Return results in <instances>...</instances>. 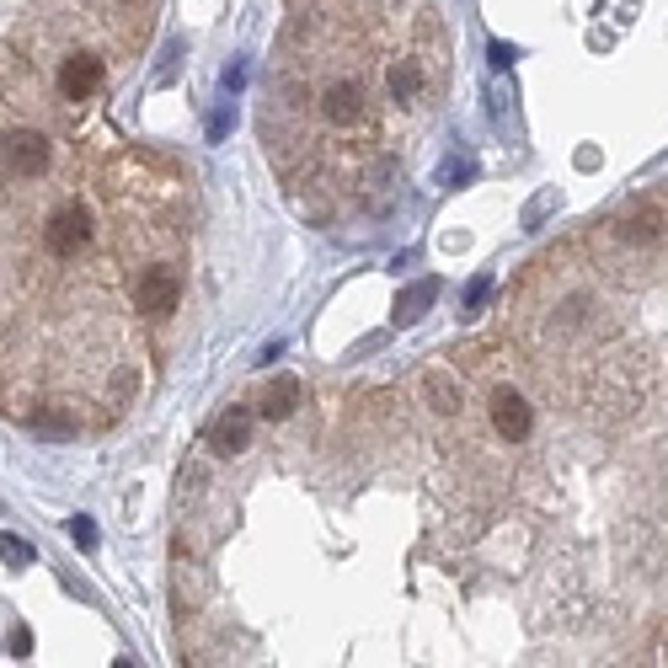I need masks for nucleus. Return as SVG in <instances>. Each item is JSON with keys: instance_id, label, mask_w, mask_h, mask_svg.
<instances>
[{"instance_id": "obj_7", "label": "nucleus", "mask_w": 668, "mask_h": 668, "mask_svg": "<svg viewBox=\"0 0 668 668\" xmlns=\"http://www.w3.org/2000/svg\"><path fill=\"white\" fill-rule=\"evenodd\" d=\"M433 294H439V284H433V278H423V284H412V289H401V300H396V326H412L417 310L433 305Z\"/></svg>"}, {"instance_id": "obj_11", "label": "nucleus", "mask_w": 668, "mask_h": 668, "mask_svg": "<svg viewBox=\"0 0 668 668\" xmlns=\"http://www.w3.org/2000/svg\"><path fill=\"white\" fill-rule=\"evenodd\" d=\"M11 652H17V658H27V652H33V636H27V626L11 631Z\"/></svg>"}, {"instance_id": "obj_5", "label": "nucleus", "mask_w": 668, "mask_h": 668, "mask_svg": "<svg viewBox=\"0 0 668 668\" xmlns=\"http://www.w3.org/2000/svg\"><path fill=\"white\" fill-rule=\"evenodd\" d=\"M97 86H102V59H97V54H70V59H59V91H65L70 102L97 97Z\"/></svg>"}, {"instance_id": "obj_4", "label": "nucleus", "mask_w": 668, "mask_h": 668, "mask_svg": "<svg viewBox=\"0 0 668 668\" xmlns=\"http://www.w3.org/2000/svg\"><path fill=\"white\" fill-rule=\"evenodd\" d=\"M252 433H257L252 412H246V407H230V412L220 417V423L209 428V455H220V460H236V455H246Z\"/></svg>"}, {"instance_id": "obj_3", "label": "nucleus", "mask_w": 668, "mask_h": 668, "mask_svg": "<svg viewBox=\"0 0 668 668\" xmlns=\"http://www.w3.org/2000/svg\"><path fill=\"white\" fill-rule=\"evenodd\" d=\"M0 155H6V166H11L17 177H43V172H49V161H54L49 139H43L38 129H17V134H6Z\"/></svg>"}, {"instance_id": "obj_6", "label": "nucleus", "mask_w": 668, "mask_h": 668, "mask_svg": "<svg viewBox=\"0 0 668 668\" xmlns=\"http://www.w3.org/2000/svg\"><path fill=\"white\" fill-rule=\"evenodd\" d=\"M300 396H305V385L284 375V380H273L268 391H262V407H257V412L268 417V423H284V417H289L294 407H300Z\"/></svg>"}, {"instance_id": "obj_9", "label": "nucleus", "mask_w": 668, "mask_h": 668, "mask_svg": "<svg viewBox=\"0 0 668 668\" xmlns=\"http://www.w3.org/2000/svg\"><path fill=\"white\" fill-rule=\"evenodd\" d=\"M70 540H75L81 551H97V524H91L86 514H81V519H70Z\"/></svg>"}, {"instance_id": "obj_1", "label": "nucleus", "mask_w": 668, "mask_h": 668, "mask_svg": "<svg viewBox=\"0 0 668 668\" xmlns=\"http://www.w3.org/2000/svg\"><path fill=\"white\" fill-rule=\"evenodd\" d=\"M91 230H97V220H91V209L81 204V198H70V204L54 209L49 220V236H43V246H49L54 257H81L91 246Z\"/></svg>"}, {"instance_id": "obj_2", "label": "nucleus", "mask_w": 668, "mask_h": 668, "mask_svg": "<svg viewBox=\"0 0 668 668\" xmlns=\"http://www.w3.org/2000/svg\"><path fill=\"white\" fill-rule=\"evenodd\" d=\"M177 273L166 268V262H155V268L139 273V284H134V305H139V316H150V321H161V316H172L177 310Z\"/></svg>"}, {"instance_id": "obj_8", "label": "nucleus", "mask_w": 668, "mask_h": 668, "mask_svg": "<svg viewBox=\"0 0 668 668\" xmlns=\"http://www.w3.org/2000/svg\"><path fill=\"white\" fill-rule=\"evenodd\" d=\"M0 556H6V562L11 567H33V546H27V540H17V535H6V530H0Z\"/></svg>"}, {"instance_id": "obj_10", "label": "nucleus", "mask_w": 668, "mask_h": 668, "mask_svg": "<svg viewBox=\"0 0 668 668\" xmlns=\"http://www.w3.org/2000/svg\"><path fill=\"white\" fill-rule=\"evenodd\" d=\"M230 123H236V118H230V107H225V113H214V118H209V139H225Z\"/></svg>"}]
</instances>
